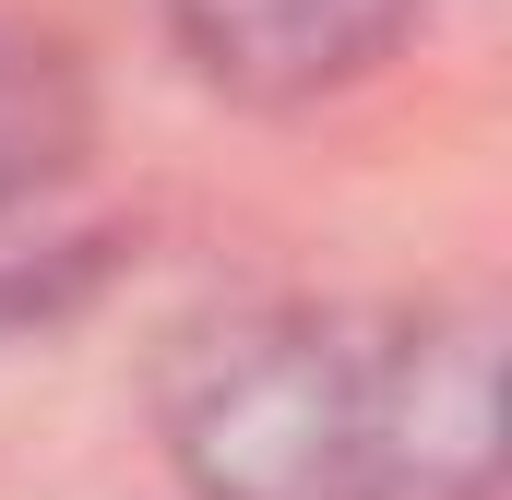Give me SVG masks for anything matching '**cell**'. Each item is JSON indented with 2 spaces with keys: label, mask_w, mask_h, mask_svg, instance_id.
I'll return each mask as SVG.
<instances>
[{
  "label": "cell",
  "mask_w": 512,
  "mask_h": 500,
  "mask_svg": "<svg viewBox=\"0 0 512 500\" xmlns=\"http://www.w3.org/2000/svg\"><path fill=\"white\" fill-rule=\"evenodd\" d=\"M167 453L203 500H489V310H239L167 370Z\"/></svg>",
  "instance_id": "1"
},
{
  "label": "cell",
  "mask_w": 512,
  "mask_h": 500,
  "mask_svg": "<svg viewBox=\"0 0 512 500\" xmlns=\"http://www.w3.org/2000/svg\"><path fill=\"white\" fill-rule=\"evenodd\" d=\"M96 239H48V250H0V334H36V322H60V310H84V286H96Z\"/></svg>",
  "instance_id": "4"
},
{
  "label": "cell",
  "mask_w": 512,
  "mask_h": 500,
  "mask_svg": "<svg viewBox=\"0 0 512 500\" xmlns=\"http://www.w3.org/2000/svg\"><path fill=\"white\" fill-rule=\"evenodd\" d=\"M179 60L215 84V96H251V108H310V96H346L358 72H382L393 36L417 24V0H155Z\"/></svg>",
  "instance_id": "2"
},
{
  "label": "cell",
  "mask_w": 512,
  "mask_h": 500,
  "mask_svg": "<svg viewBox=\"0 0 512 500\" xmlns=\"http://www.w3.org/2000/svg\"><path fill=\"white\" fill-rule=\"evenodd\" d=\"M84 143H96V96H84L72 36L0 0V215L60 191L84 167Z\"/></svg>",
  "instance_id": "3"
}]
</instances>
